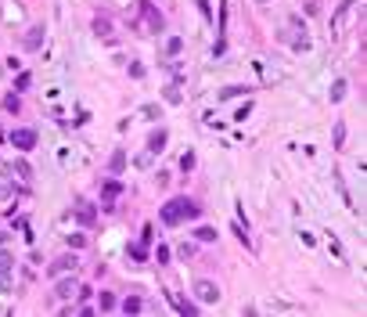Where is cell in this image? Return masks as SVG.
<instances>
[{"mask_svg":"<svg viewBox=\"0 0 367 317\" xmlns=\"http://www.w3.org/2000/svg\"><path fill=\"white\" fill-rule=\"evenodd\" d=\"M94 216H97V213H94L87 202H79V206H76V220H79V224H94Z\"/></svg>","mask_w":367,"mask_h":317,"instance_id":"cell-12","label":"cell"},{"mask_svg":"<svg viewBox=\"0 0 367 317\" xmlns=\"http://www.w3.org/2000/svg\"><path fill=\"white\" fill-rule=\"evenodd\" d=\"M11 270H15V256L0 252V285H11Z\"/></svg>","mask_w":367,"mask_h":317,"instance_id":"cell-8","label":"cell"},{"mask_svg":"<svg viewBox=\"0 0 367 317\" xmlns=\"http://www.w3.org/2000/svg\"><path fill=\"white\" fill-rule=\"evenodd\" d=\"M69 245H72V249H83L87 238H83V234H69Z\"/></svg>","mask_w":367,"mask_h":317,"instance_id":"cell-28","label":"cell"},{"mask_svg":"<svg viewBox=\"0 0 367 317\" xmlns=\"http://www.w3.org/2000/svg\"><path fill=\"white\" fill-rule=\"evenodd\" d=\"M166 51H170V54L177 58V54L184 51V40H180V36H170V40H166Z\"/></svg>","mask_w":367,"mask_h":317,"instance_id":"cell-17","label":"cell"},{"mask_svg":"<svg viewBox=\"0 0 367 317\" xmlns=\"http://www.w3.org/2000/svg\"><path fill=\"white\" fill-rule=\"evenodd\" d=\"M119 195H122V184H119V180H105V184H101V209H105V213L115 209L112 202H115Z\"/></svg>","mask_w":367,"mask_h":317,"instance_id":"cell-3","label":"cell"},{"mask_svg":"<svg viewBox=\"0 0 367 317\" xmlns=\"http://www.w3.org/2000/svg\"><path fill=\"white\" fill-rule=\"evenodd\" d=\"M166 141H170V134H166V130L158 126V130H155V134L148 137V151H151V155H158L162 148H166Z\"/></svg>","mask_w":367,"mask_h":317,"instance_id":"cell-9","label":"cell"},{"mask_svg":"<svg viewBox=\"0 0 367 317\" xmlns=\"http://www.w3.org/2000/svg\"><path fill=\"white\" fill-rule=\"evenodd\" d=\"M15 173L25 180V177H32V170H29V163H25V158H18V163H15Z\"/></svg>","mask_w":367,"mask_h":317,"instance_id":"cell-23","label":"cell"},{"mask_svg":"<svg viewBox=\"0 0 367 317\" xmlns=\"http://www.w3.org/2000/svg\"><path fill=\"white\" fill-rule=\"evenodd\" d=\"M122 166H126V151H115L112 155V173H119Z\"/></svg>","mask_w":367,"mask_h":317,"instance_id":"cell-21","label":"cell"},{"mask_svg":"<svg viewBox=\"0 0 367 317\" xmlns=\"http://www.w3.org/2000/svg\"><path fill=\"white\" fill-rule=\"evenodd\" d=\"M94 33H97V36H108V33H112V18L97 15V18H94Z\"/></svg>","mask_w":367,"mask_h":317,"instance_id":"cell-14","label":"cell"},{"mask_svg":"<svg viewBox=\"0 0 367 317\" xmlns=\"http://www.w3.org/2000/svg\"><path fill=\"white\" fill-rule=\"evenodd\" d=\"M29 83H32V76H29V72H18V79H15V90H29Z\"/></svg>","mask_w":367,"mask_h":317,"instance_id":"cell-22","label":"cell"},{"mask_svg":"<svg viewBox=\"0 0 367 317\" xmlns=\"http://www.w3.org/2000/svg\"><path fill=\"white\" fill-rule=\"evenodd\" d=\"M76 263H79L76 256H58V260L47 267V274H51V277H61V274H69V270H76Z\"/></svg>","mask_w":367,"mask_h":317,"instance_id":"cell-6","label":"cell"},{"mask_svg":"<svg viewBox=\"0 0 367 317\" xmlns=\"http://www.w3.org/2000/svg\"><path fill=\"white\" fill-rule=\"evenodd\" d=\"M238 94H245V87H223V90H220V101H227V98H238Z\"/></svg>","mask_w":367,"mask_h":317,"instance_id":"cell-24","label":"cell"},{"mask_svg":"<svg viewBox=\"0 0 367 317\" xmlns=\"http://www.w3.org/2000/svg\"><path fill=\"white\" fill-rule=\"evenodd\" d=\"M130 260H137V263H144V260H148V245H144V242H137V245H130Z\"/></svg>","mask_w":367,"mask_h":317,"instance_id":"cell-16","label":"cell"},{"mask_svg":"<svg viewBox=\"0 0 367 317\" xmlns=\"http://www.w3.org/2000/svg\"><path fill=\"white\" fill-rule=\"evenodd\" d=\"M54 296H58L61 303H69V299H76V296H79V281H72V277H65V281H58V289H54Z\"/></svg>","mask_w":367,"mask_h":317,"instance_id":"cell-7","label":"cell"},{"mask_svg":"<svg viewBox=\"0 0 367 317\" xmlns=\"http://www.w3.org/2000/svg\"><path fill=\"white\" fill-rule=\"evenodd\" d=\"M166 101L177 105V101H180V90H177V87H166Z\"/></svg>","mask_w":367,"mask_h":317,"instance_id":"cell-30","label":"cell"},{"mask_svg":"<svg viewBox=\"0 0 367 317\" xmlns=\"http://www.w3.org/2000/svg\"><path fill=\"white\" fill-rule=\"evenodd\" d=\"M141 112H144V119H162V112H158V105H144Z\"/></svg>","mask_w":367,"mask_h":317,"instance_id":"cell-27","label":"cell"},{"mask_svg":"<svg viewBox=\"0 0 367 317\" xmlns=\"http://www.w3.org/2000/svg\"><path fill=\"white\" fill-rule=\"evenodd\" d=\"M141 11H144V22L151 33H162V25H166V18H162V11H155L151 0H141Z\"/></svg>","mask_w":367,"mask_h":317,"instance_id":"cell-2","label":"cell"},{"mask_svg":"<svg viewBox=\"0 0 367 317\" xmlns=\"http://www.w3.org/2000/svg\"><path fill=\"white\" fill-rule=\"evenodd\" d=\"M4 108H8V112H18L22 105H18V98H15V94H8V98H4Z\"/></svg>","mask_w":367,"mask_h":317,"instance_id":"cell-29","label":"cell"},{"mask_svg":"<svg viewBox=\"0 0 367 317\" xmlns=\"http://www.w3.org/2000/svg\"><path fill=\"white\" fill-rule=\"evenodd\" d=\"M155 263H158V267L170 263V245H158V249H155Z\"/></svg>","mask_w":367,"mask_h":317,"instance_id":"cell-19","label":"cell"},{"mask_svg":"<svg viewBox=\"0 0 367 317\" xmlns=\"http://www.w3.org/2000/svg\"><path fill=\"white\" fill-rule=\"evenodd\" d=\"M256 4H266V0H256Z\"/></svg>","mask_w":367,"mask_h":317,"instance_id":"cell-31","label":"cell"},{"mask_svg":"<svg viewBox=\"0 0 367 317\" xmlns=\"http://www.w3.org/2000/svg\"><path fill=\"white\" fill-rule=\"evenodd\" d=\"M194 296H198V303H216L220 299V285L216 281H194Z\"/></svg>","mask_w":367,"mask_h":317,"instance_id":"cell-5","label":"cell"},{"mask_svg":"<svg viewBox=\"0 0 367 317\" xmlns=\"http://www.w3.org/2000/svg\"><path fill=\"white\" fill-rule=\"evenodd\" d=\"M346 144V123H335V148Z\"/></svg>","mask_w":367,"mask_h":317,"instance_id":"cell-25","label":"cell"},{"mask_svg":"<svg viewBox=\"0 0 367 317\" xmlns=\"http://www.w3.org/2000/svg\"><path fill=\"white\" fill-rule=\"evenodd\" d=\"M346 98V79H335V87H331V101H342Z\"/></svg>","mask_w":367,"mask_h":317,"instance_id":"cell-20","label":"cell"},{"mask_svg":"<svg viewBox=\"0 0 367 317\" xmlns=\"http://www.w3.org/2000/svg\"><path fill=\"white\" fill-rule=\"evenodd\" d=\"M40 44H44V29H40V25H32V29L25 33V47H29V51H36Z\"/></svg>","mask_w":367,"mask_h":317,"instance_id":"cell-10","label":"cell"},{"mask_svg":"<svg viewBox=\"0 0 367 317\" xmlns=\"http://www.w3.org/2000/svg\"><path fill=\"white\" fill-rule=\"evenodd\" d=\"M194 238H198V242H216V231H213V227H198Z\"/></svg>","mask_w":367,"mask_h":317,"instance_id":"cell-18","label":"cell"},{"mask_svg":"<svg viewBox=\"0 0 367 317\" xmlns=\"http://www.w3.org/2000/svg\"><path fill=\"white\" fill-rule=\"evenodd\" d=\"M202 216V206L194 202V198H187V195H180V198H173V202H166L162 206V213H158V220L166 224V227H177V224H184V220H198Z\"/></svg>","mask_w":367,"mask_h":317,"instance_id":"cell-1","label":"cell"},{"mask_svg":"<svg viewBox=\"0 0 367 317\" xmlns=\"http://www.w3.org/2000/svg\"><path fill=\"white\" fill-rule=\"evenodd\" d=\"M141 306H144L141 296H126V299H122V310H126V313H141Z\"/></svg>","mask_w":367,"mask_h":317,"instance_id":"cell-13","label":"cell"},{"mask_svg":"<svg viewBox=\"0 0 367 317\" xmlns=\"http://www.w3.org/2000/svg\"><path fill=\"white\" fill-rule=\"evenodd\" d=\"M170 299H173V306H177L184 317H194V313H198V306H194V303H187V299H177L173 292H170Z\"/></svg>","mask_w":367,"mask_h":317,"instance_id":"cell-11","label":"cell"},{"mask_svg":"<svg viewBox=\"0 0 367 317\" xmlns=\"http://www.w3.org/2000/svg\"><path fill=\"white\" fill-rule=\"evenodd\" d=\"M11 144H15L18 151H29V148H36V130H25V126L11 130Z\"/></svg>","mask_w":367,"mask_h":317,"instance_id":"cell-4","label":"cell"},{"mask_svg":"<svg viewBox=\"0 0 367 317\" xmlns=\"http://www.w3.org/2000/svg\"><path fill=\"white\" fill-rule=\"evenodd\" d=\"M180 170H184V173H191V170H194V151H187V155L180 158Z\"/></svg>","mask_w":367,"mask_h":317,"instance_id":"cell-26","label":"cell"},{"mask_svg":"<svg viewBox=\"0 0 367 317\" xmlns=\"http://www.w3.org/2000/svg\"><path fill=\"white\" fill-rule=\"evenodd\" d=\"M97 310H101V313L115 310V296H112V292H101V296H97Z\"/></svg>","mask_w":367,"mask_h":317,"instance_id":"cell-15","label":"cell"}]
</instances>
